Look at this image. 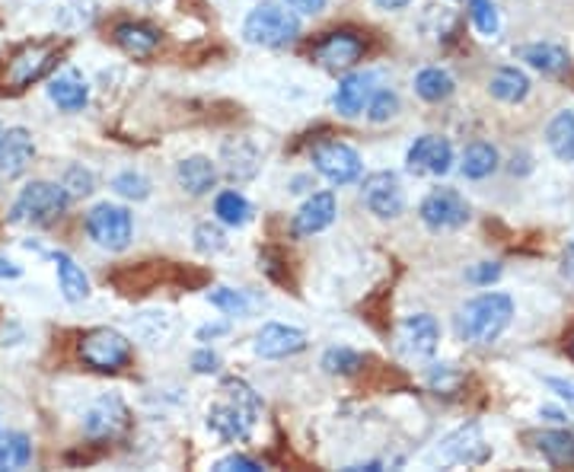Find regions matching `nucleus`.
<instances>
[{
	"mask_svg": "<svg viewBox=\"0 0 574 472\" xmlns=\"http://www.w3.org/2000/svg\"><path fill=\"white\" fill-rule=\"evenodd\" d=\"M70 205V195L58 183H30L26 189L16 195L13 208H10V221L30 223V227H48L62 218Z\"/></svg>",
	"mask_w": 574,
	"mask_h": 472,
	"instance_id": "nucleus-3",
	"label": "nucleus"
},
{
	"mask_svg": "<svg viewBox=\"0 0 574 472\" xmlns=\"http://www.w3.org/2000/svg\"><path fill=\"white\" fill-rule=\"evenodd\" d=\"M262 415V403L243 380H223L221 399L208 409V428L221 441H250L255 421Z\"/></svg>",
	"mask_w": 574,
	"mask_h": 472,
	"instance_id": "nucleus-1",
	"label": "nucleus"
},
{
	"mask_svg": "<svg viewBox=\"0 0 574 472\" xmlns=\"http://www.w3.org/2000/svg\"><path fill=\"white\" fill-rule=\"evenodd\" d=\"M339 215V205H335V195L332 191H317L310 195L300 211L294 215V237H313V233H322L329 223L335 221Z\"/></svg>",
	"mask_w": 574,
	"mask_h": 472,
	"instance_id": "nucleus-18",
	"label": "nucleus"
},
{
	"mask_svg": "<svg viewBox=\"0 0 574 472\" xmlns=\"http://www.w3.org/2000/svg\"><path fill=\"white\" fill-rule=\"evenodd\" d=\"M3 134H7V128L0 125V144H3Z\"/></svg>",
	"mask_w": 574,
	"mask_h": 472,
	"instance_id": "nucleus-50",
	"label": "nucleus"
},
{
	"mask_svg": "<svg viewBox=\"0 0 574 472\" xmlns=\"http://www.w3.org/2000/svg\"><path fill=\"white\" fill-rule=\"evenodd\" d=\"M533 441H537V450L545 457L549 466H555V470L574 466V431H569V428L542 431V435H537Z\"/></svg>",
	"mask_w": 574,
	"mask_h": 472,
	"instance_id": "nucleus-24",
	"label": "nucleus"
},
{
	"mask_svg": "<svg viewBox=\"0 0 574 472\" xmlns=\"http://www.w3.org/2000/svg\"><path fill=\"white\" fill-rule=\"evenodd\" d=\"M23 272H20V265H13V262H7V259H0V282H7V278H20Z\"/></svg>",
	"mask_w": 574,
	"mask_h": 472,
	"instance_id": "nucleus-47",
	"label": "nucleus"
},
{
	"mask_svg": "<svg viewBox=\"0 0 574 472\" xmlns=\"http://www.w3.org/2000/svg\"><path fill=\"white\" fill-rule=\"evenodd\" d=\"M112 189L119 191L122 198L144 201V198L151 195V179H147V176H141V173H134V169H128V173H119V176L112 179Z\"/></svg>",
	"mask_w": 574,
	"mask_h": 472,
	"instance_id": "nucleus-36",
	"label": "nucleus"
},
{
	"mask_svg": "<svg viewBox=\"0 0 574 472\" xmlns=\"http://www.w3.org/2000/svg\"><path fill=\"white\" fill-rule=\"evenodd\" d=\"M520 58L530 64V67H537L542 74H565L569 70V52L562 48V45H552V42H537V45H523L520 48Z\"/></svg>",
	"mask_w": 574,
	"mask_h": 472,
	"instance_id": "nucleus-26",
	"label": "nucleus"
},
{
	"mask_svg": "<svg viewBox=\"0 0 574 472\" xmlns=\"http://www.w3.org/2000/svg\"><path fill=\"white\" fill-rule=\"evenodd\" d=\"M418 215L438 233L441 230H460L463 223L470 221V205L456 189H434L421 201Z\"/></svg>",
	"mask_w": 574,
	"mask_h": 472,
	"instance_id": "nucleus-10",
	"label": "nucleus"
},
{
	"mask_svg": "<svg viewBox=\"0 0 574 472\" xmlns=\"http://www.w3.org/2000/svg\"><path fill=\"white\" fill-rule=\"evenodd\" d=\"M35 157V144L26 128H7L0 144V179H16L30 169Z\"/></svg>",
	"mask_w": 574,
	"mask_h": 472,
	"instance_id": "nucleus-17",
	"label": "nucleus"
},
{
	"mask_svg": "<svg viewBox=\"0 0 574 472\" xmlns=\"http://www.w3.org/2000/svg\"><path fill=\"white\" fill-rule=\"evenodd\" d=\"M364 367V354H357L354 348H329L322 354V371L325 374H339V377H349V374H357Z\"/></svg>",
	"mask_w": 574,
	"mask_h": 472,
	"instance_id": "nucleus-33",
	"label": "nucleus"
},
{
	"mask_svg": "<svg viewBox=\"0 0 574 472\" xmlns=\"http://www.w3.org/2000/svg\"><path fill=\"white\" fill-rule=\"evenodd\" d=\"M195 250L205 252V255H214V252L227 250V237L218 223H198L195 227Z\"/></svg>",
	"mask_w": 574,
	"mask_h": 472,
	"instance_id": "nucleus-38",
	"label": "nucleus"
},
{
	"mask_svg": "<svg viewBox=\"0 0 574 472\" xmlns=\"http://www.w3.org/2000/svg\"><path fill=\"white\" fill-rule=\"evenodd\" d=\"M227 329H230L227 322H208V326H201L195 336H198V342H208V339H218V336H223Z\"/></svg>",
	"mask_w": 574,
	"mask_h": 472,
	"instance_id": "nucleus-45",
	"label": "nucleus"
},
{
	"mask_svg": "<svg viewBox=\"0 0 574 472\" xmlns=\"http://www.w3.org/2000/svg\"><path fill=\"white\" fill-rule=\"evenodd\" d=\"M572 354H574V336H572Z\"/></svg>",
	"mask_w": 574,
	"mask_h": 472,
	"instance_id": "nucleus-52",
	"label": "nucleus"
},
{
	"mask_svg": "<svg viewBox=\"0 0 574 472\" xmlns=\"http://www.w3.org/2000/svg\"><path fill=\"white\" fill-rule=\"evenodd\" d=\"M498 278H501V265L498 262H478V265H473L466 272V282L476 284V287H485V284L498 282Z\"/></svg>",
	"mask_w": 574,
	"mask_h": 472,
	"instance_id": "nucleus-41",
	"label": "nucleus"
},
{
	"mask_svg": "<svg viewBox=\"0 0 574 472\" xmlns=\"http://www.w3.org/2000/svg\"><path fill=\"white\" fill-rule=\"evenodd\" d=\"M303 348H307V336H303L300 329H294V326L265 322V326L255 332V354H258V358H268V361L300 354Z\"/></svg>",
	"mask_w": 574,
	"mask_h": 472,
	"instance_id": "nucleus-14",
	"label": "nucleus"
},
{
	"mask_svg": "<svg viewBox=\"0 0 574 472\" xmlns=\"http://www.w3.org/2000/svg\"><path fill=\"white\" fill-rule=\"evenodd\" d=\"M176 179L189 195H205L218 183V166L208 157H189L176 166Z\"/></svg>",
	"mask_w": 574,
	"mask_h": 472,
	"instance_id": "nucleus-23",
	"label": "nucleus"
},
{
	"mask_svg": "<svg viewBox=\"0 0 574 472\" xmlns=\"http://www.w3.org/2000/svg\"><path fill=\"white\" fill-rule=\"evenodd\" d=\"M488 94L495 96V99H501V102H523L527 94H530V80H527V74L517 70V67H501V70L492 74Z\"/></svg>",
	"mask_w": 574,
	"mask_h": 472,
	"instance_id": "nucleus-27",
	"label": "nucleus"
},
{
	"mask_svg": "<svg viewBox=\"0 0 574 472\" xmlns=\"http://www.w3.org/2000/svg\"><path fill=\"white\" fill-rule=\"evenodd\" d=\"M87 237L93 240L96 246L109 252H122L131 243V233H134V221L128 215V208L122 205H112V201H102L96 205L93 211L87 215Z\"/></svg>",
	"mask_w": 574,
	"mask_h": 472,
	"instance_id": "nucleus-7",
	"label": "nucleus"
},
{
	"mask_svg": "<svg viewBox=\"0 0 574 472\" xmlns=\"http://www.w3.org/2000/svg\"><path fill=\"white\" fill-rule=\"evenodd\" d=\"M510 316H514V304L508 294H498V290L478 294L456 316V332L470 345H492L510 326Z\"/></svg>",
	"mask_w": 574,
	"mask_h": 472,
	"instance_id": "nucleus-2",
	"label": "nucleus"
},
{
	"mask_svg": "<svg viewBox=\"0 0 574 472\" xmlns=\"http://www.w3.org/2000/svg\"><path fill=\"white\" fill-rule=\"evenodd\" d=\"M361 55H364V39L349 30H335L322 35L317 48H313V58L329 70H349V67L361 62Z\"/></svg>",
	"mask_w": 574,
	"mask_h": 472,
	"instance_id": "nucleus-13",
	"label": "nucleus"
},
{
	"mask_svg": "<svg viewBox=\"0 0 574 472\" xmlns=\"http://www.w3.org/2000/svg\"><path fill=\"white\" fill-rule=\"evenodd\" d=\"M55 268H58V284H62L64 300L84 304L90 297V278L84 275V268L67 252H55Z\"/></svg>",
	"mask_w": 574,
	"mask_h": 472,
	"instance_id": "nucleus-25",
	"label": "nucleus"
},
{
	"mask_svg": "<svg viewBox=\"0 0 574 472\" xmlns=\"http://www.w3.org/2000/svg\"><path fill=\"white\" fill-rule=\"evenodd\" d=\"M374 84H377V77H374L371 70L349 74V77L339 84V90H335V109H339L345 119L361 116V112L367 109L371 96H374Z\"/></svg>",
	"mask_w": 574,
	"mask_h": 472,
	"instance_id": "nucleus-20",
	"label": "nucleus"
},
{
	"mask_svg": "<svg viewBox=\"0 0 574 472\" xmlns=\"http://www.w3.org/2000/svg\"><path fill=\"white\" fill-rule=\"evenodd\" d=\"M463 176L466 179H485L498 169V151L485 141H473L466 151H463V163H460Z\"/></svg>",
	"mask_w": 574,
	"mask_h": 472,
	"instance_id": "nucleus-29",
	"label": "nucleus"
},
{
	"mask_svg": "<svg viewBox=\"0 0 574 472\" xmlns=\"http://www.w3.org/2000/svg\"><path fill=\"white\" fill-rule=\"evenodd\" d=\"M287 7L297 10V13H310V17H317V13L325 10V0H287Z\"/></svg>",
	"mask_w": 574,
	"mask_h": 472,
	"instance_id": "nucleus-44",
	"label": "nucleus"
},
{
	"mask_svg": "<svg viewBox=\"0 0 574 472\" xmlns=\"http://www.w3.org/2000/svg\"><path fill=\"white\" fill-rule=\"evenodd\" d=\"M208 300L211 307H218L227 316H246L250 314V300H246V290H233V287H214L208 290Z\"/></svg>",
	"mask_w": 574,
	"mask_h": 472,
	"instance_id": "nucleus-34",
	"label": "nucleus"
},
{
	"mask_svg": "<svg viewBox=\"0 0 574 472\" xmlns=\"http://www.w3.org/2000/svg\"><path fill=\"white\" fill-rule=\"evenodd\" d=\"M131 354H134L131 342L119 329H109V326L84 332L77 342V358L96 374H119L122 367H128Z\"/></svg>",
	"mask_w": 574,
	"mask_h": 472,
	"instance_id": "nucleus-5",
	"label": "nucleus"
},
{
	"mask_svg": "<svg viewBox=\"0 0 574 472\" xmlns=\"http://www.w3.org/2000/svg\"><path fill=\"white\" fill-rule=\"evenodd\" d=\"M32 460V443L26 435H3L0 438V472L26 470Z\"/></svg>",
	"mask_w": 574,
	"mask_h": 472,
	"instance_id": "nucleus-32",
	"label": "nucleus"
},
{
	"mask_svg": "<svg viewBox=\"0 0 574 472\" xmlns=\"http://www.w3.org/2000/svg\"><path fill=\"white\" fill-rule=\"evenodd\" d=\"M542 415H549L552 421H565V415H562V411H555V409H542Z\"/></svg>",
	"mask_w": 574,
	"mask_h": 472,
	"instance_id": "nucleus-49",
	"label": "nucleus"
},
{
	"mask_svg": "<svg viewBox=\"0 0 574 472\" xmlns=\"http://www.w3.org/2000/svg\"><path fill=\"white\" fill-rule=\"evenodd\" d=\"M214 215H218V221L227 223V227H243V223H250V218H253V208H250V201H246L240 191L230 189L218 195Z\"/></svg>",
	"mask_w": 574,
	"mask_h": 472,
	"instance_id": "nucleus-31",
	"label": "nucleus"
},
{
	"mask_svg": "<svg viewBox=\"0 0 574 472\" xmlns=\"http://www.w3.org/2000/svg\"><path fill=\"white\" fill-rule=\"evenodd\" d=\"M218 472H262V463L253 457H243V453H233V457H223L214 463Z\"/></svg>",
	"mask_w": 574,
	"mask_h": 472,
	"instance_id": "nucleus-42",
	"label": "nucleus"
},
{
	"mask_svg": "<svg viewBox=\"0 0 574 472\" xmlns=\"http://www.w3.org/2000/svg\"><path fill=\"white\" fill-rule=\"evenodd\" d=\"M115 45L131 58H151L159 48V32L147 23H122L115 26Z\"/></svg>",
	"mask_w": 574,
	"mask_h": 472,
	"instance_id": "nucleus-22",
	"label": "nucleus"
},
{
	"mask_svg": "<svg viewBox=\"0 0 574 472\" xmlns=\"http://www.w3.org/2000/svg\"><path fill=\"white\" fill-rule=\"evenodd\" d=\"M297 32H300V20L290 10H285L282 3H272V0H265L255 10H250V17L243 23L246 42L262 45V48H285L297 39Z\"/></svg>",
	"mask_w": 574,
	"mask_h": 472,
	"instance_id": "nucleus-6",
	"label": "nucleus"
},
{
	"mask_svg": "<svg viewBox=\"0 0 574 472\" xmlns=\"http://www.w3.org/2000/svg\"><path fill=\"white\" fill-rule=\"evenodd\" d=\"M428 383H431L434 393H446V396H450V393H456V386L463 383V374H460L453 364H434Z\"/></svg>",
	"mask_w": 574,
	"mask_h": 472,
	"instance_id": "nucleus-39",
	"label": "nucleus"
},
{
	"mask_svg": "<svg viewBox=\"0 0 574 472\" xmlns=\"http://www.w3.org/2000/svg\"><path fill=\"white\" fill-rule=\"evenodd\" d=\"M221 163L223 173L233 183H250V179H255L258 166H262V154H258V147L250 138H230V141H223Z\"/></svg>",
	"mask_w": 574,
	"mask_h": 472,
	"instance_id": "nucleus-19",
	"label": "nucleus"
},
{
	"mask_svg": "<svg viewBox=\"0 0 574 472\" xmlns=\"http://www.w3.org/2000/svg\"><path fill=\"white\" fill-rule=\"evenodd\" d=\"M545 144L559 160H574V112H559L545 128Z\"/></svg>",
	"mask_w": 574,
	"mask_h": 472,
	"instance_id": "nucleus-30",
	"label": "nucleus"
},
{
	"mask_svg": "<svg viewBox=\"0 0 574 472\" xmlns=\"http://www.w3.org/2000/svg\"><path fill=\"white\" fill-rule=\"evenodd\" d=\"M470 20L482 35H498L501 30V17H498V7L492 0H470Z\"/></svg>",
	"mask_w": 574,
	"mask_h": 472,
	"instance_id": "nucleus-35",
	"label": "nucleus"
},
{
	"mask_svg": "<svg viewBox=\"0 0 574 472\" xmlns=\"http://www.w3.org/2000/svg\"><path fill=\"white\" fill-rule=\"evenodd\" d=\"M48 99H52L62 112H80V109L90 102V87H87V80L70 67V70H64L58 77H52V84H48Z\"/></svg>",
	"mask_w": 574,
	"mask_h": 472,
	"instance_id": "nucleus-21",
	"label": "nucleus"
},
{
	"mask_svg": "<svg viewBox=\"0 0 574 472\" xmlns=\"http://www.w3.org/2000/svg\"><path fill=\"white\" fill-rule=\"evenodd\" d=\"M128 428V409L119 396H102L84 415V431L93 441H115Z\"/></svg>",
	"mask_w": 574,
	"mask_h": 472,
	"instance_id": "nucleus-11",
	"label": "nucleus"
},
{
	"mask_svg": "<svg viewBox=\"0 0 574 472\" xmlns=\"http://www.w3.org/2000/svg\"><path fill=\"white\" fill-rule=\"evenodd\" d=\"M218 367H221L218 351L201 348V351H195V354H191V371H195V374H218Z\"/></svg>",
	"mask_w": 574,
	"mask_h": 472,
	"instance_id": "nucleus-43",
	"label": "nucleus"
},
{
	"mask_svg": "<svg viewBox=\"0 0 574 472\" xmlns=\"http://www.w3.org/2000/svg\"><path fill=\"white\" fill-rule=\"evenodd\" d=\"M441 450H444V457L450 463H460V466H482L492 457V447L485 443L478 425H466L456 435H450Z\"/></svg>",
	"mask_w": 574,
	"mask_h": 472,
	"instance_id": "nucleus-16",
	"label": "nucleus"
},
{
	"mask_svg": "<svg viewBox=\"0 0 574 472\" xmlns=\"http://www.w3.org/2000/svg\"><path fill=\"white\" fill-rule=\"evenodd\" d=\"M545 386H549V389H555L559 396H565V399H572V403H574V380L549 377V380H545Z\"/></svg>",
	"mask_w": 574,
	"mask_h": 472,
	"instance_id": "nucleus-46",
	"label": "nucleus"
},
{
	"mask_svg": "<svg viewBox=\"0 0 574 472\" xmlns=\"http://www.w3.org/2000/svg\"><path fill=\"white\" fill-rule=\"evenodd\" d=\"M453 90H456V84L444 67H424L415 77V94L421 96L424 102H444L453 96Z\"/></svg>",
	"mask_w": 574,
	"mask_h": 472,
	"instance_id": "nucleus-28",
	"label": "nucleus"
},
{
	"mask_svg": "<svg viewBox=\"0 0 574 472\" xmlns=\"http://www.w3.org/2000/svg\"><path fill=\"white\" fill-rule=\"evenodd\" d=\"M406 163L415 176H446L453 166V147L441 134H424L409 147Z\"/></svg>",
	"mask_w": 574,
	"mask_h": 472,
	"instance_id": "nucleus-12",
	"label": "nucleus"
},
{
	"mask_svg": "<svg viewBox=\"0 0 574 472\" xmlns=\"http://www.w3.org/2000/svg\"><path fill=\"white\" fill-rule=\"evenodd\" d=\"M396 112H399V96L393 94V90H374L371 102H367V119H371L374 125H383V122H389Z\"/></svg>",
	"mask_w": 574,
	"mask_h": 472,
	"instance_id": "nucleus-37",
	"label": "nucleus"
},
{
	"mask_svg": "<svg viewBox=\"0 0 574 472\" xmlns=\"http://www.w3.org/2000/svg\"><path fill=\"white\" fill-rule=\"evenodd\" d=\"M361 201L383 221H393L406 211V191L399 186L396 173H371L361 186Z\"/></svg>",
	"mask_w": 574,
	"mask_h": 472,
	"instance_id": "nucleus-8",
	"label": "nucleus"
},
{
	"mask_svg": "<svg viewBox=\"0 0 574 472\" xmlns=\"http://www.w3.org/2000/svg\"><path fill=\"white\" fill-rule=\"evenodd\" d=\"M62 186L67 189L70 198H87V195L93 191V173H90V169H84V166H70V169H67V176H64Z\"/></svg>",
	"mask_w": 574,
	"mask_h": 472,
	"instance_id": "nucleus-40",
	"label": "nucleus"
},
{
	"mask_svg": "<svg viewBox=\"0 0 574 472\" xmlns=\"http://www.w3.org/2000/svg\"><path fill=\"white\" fill-rule=\"evenodd\" d=\"M144 3H159V0H144Z\"/></svg>",
	"mask_w": 574,
	"mask_h": 472,
	"instance_id": "nucleus-51",
	"label": "nucleus"
},
{
	"mask_svg": "<svg viewBox=\"0 0 574 472\" xmlns=\"http://www.w3.org/2000/svg\"><path fill=\"white\" fill-rule=\"evenodd\" d=\"M377 7L380 10H402V7H409V0H377Z\"/></svg>",
	"mask_w": 574,
	"mask_h": 472,
	"instance_id": "nucleus-48",
	"label": "nucleus"
},
{
	"mask_svg": "<svg viewBox=\"0 0 574 472\" xmlns=\"http://www.w3.org/2000/svg\"><path fill=\"white\" fill-rule=\"evenodd\" d=\"M62 45L58 42H26L20 45L7 64H3V90H26L35 80H42L58 58H62Z\"/></svg>",
	"mask_w": 574,
	"mask_h": 472,
	"instance_id": "nucleus-4",
	"label": "nucleus"
},
{
	"mask_svg": "<svg viewBox=\"0 0 574 472\" xmlns=\"http://www.w3.org/2000/svg\"><path fill=\"white\" fill-rule=\"evenodd\" d=\"M313 166L335 186H349L361 176V157L345 141H319L313 147Z\"/></svg>",
	"mask_w": 574,
	"mask_h": 472,
	"instance_id": "nucleus-9",
	"label": "nucleus"
},
{
	"mask_svg": "<svg viewBox=\"0 0 574 472\" xmlns=\"http://www.w3.org/2000/svg\"><path fill=\"white\" fill-rule=\"evenodd\" d=\"M399 342L412 358H431L441 345V326L431 314L406 316L399 326Z\"/></svg>",
	"mask_w": 574,
	"mask_h": 472,
	"instance_id": "nucleus-15",
	"label": "nucleus"
}]
</instances>
